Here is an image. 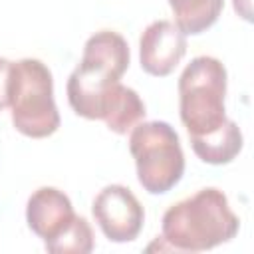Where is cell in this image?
Returning <instances> with one entry per match:
<instances>
[{"instance_id": "1", "label": "cell", "mask_w": 254, "mask_h": 254, "mask_svg": "<svg viewBox=\"0 0 254 254\" xmlns=\"http://www.w3.org/2000/svg\"><path fill=\"white\" fill-rule=\"evenodd\" d=\"M129 46L113 30L95 32L83 46L79 65L67 79V101L85 119H99L109 131L125 135L145 117L139 93L119 79L129 67Z\"/></svg>"}, {"instance_id": "2", "label": "cell", "mask_w": 254, "mask_h": 254, "mask_svg": "<svg viewBox=\"0 0 254 254\" xmlns=\"http://www.w3.org/2000/svg\"><path fill=\"white\" fill-rule=\"evenodd\" d=\"M161 226L163 234L157 236L147 250L189 254L230 242L236 236L240 222L232 212L226 194L220 189L208 187L169 206Z\"/></svg>"}, {"instance_id": "3", "label": "cell", "mask_w": 254, "mask_h": 254, "mask_svg": "<svg viewBox=\"0 0 254 254\" xmlns=\"http://www.w3.org/2000/svg\"><path fill=\"white\" fill-rule=\"evenodd\" d=\"M226 67L212 56L194 58L179 77V113L189 137H204L226 121Z\"/></svg>"}, {"instance_id": "4", "label": "cell", "mask_w": 254, "mask_h": 254, "mask_svg": "<svg viewBox=\"0 0 254 254\" xmlns=\"http://www.w3.org/2000/svg\"><path fill=\"white\" fill-rule=\"evenodd\" d=\"M10 109L16 131L32 139H44L58 131L60 113L54 99L50 67L34 58L12 62Z\"/></svg>"}, {"instance_id": "5", "label": "cell", "mask_w": 254, "mask_h": 254, "mask_svg": "<svg viewBox=\"0 0 254 254\" xmlns=\"http://www.w3.org/2000/svg\"><path fill=\"white\" fill-rule=\"evenodd\" d=\"M129 151L137 179L151 194L169 192L185 173V155L177 131L167 121H141L131 129Z\"/></svg>"}, {"instance_id": "6", "label": "cell", "mask_w": 254, "mask_h": 254, "mask_svg": "<svg viewBox=\"0 0 254 254\" xmlns=\"http://www.w3.org/2000/svg\"><path fill=\"white\" fill-rule=\"evenodd\" d=\"M91 212L101 232L111 242H131L139 236L145 210L137 196L123 185H107L97 192Z\"/></svg>"}, {"instance_id": "7", "label": "cell", "mask_w": 254, "mask_h": 254, "mask_svg": "<svg viewBox=\"0 0 254 254\" xmlns=\"http://www.w3.org/2000/svg\"><path fill=\"white\" fill-rule=\"evenodd\" d=\"M187 54V34L175 22H151L139 40V60L143 71L155 77L169 75Z\"/></svg>"}, {"instance_id": "8", "label": "cell", "mask_w": 254, "mask_h": 254, "mask_svg": "<svg viewBox=\"0 0 254 254\" xmlns=\"http://www.w3.org/2000/svg\"><path fill=\"white\" fill-rule=\"evenodd\" d=\"M73 216L75 212L69 196L56 187H40L30 194L26 204V222L44 242L58 236Z\"/></svg>"}, {"instance_id": "9", "label": "cell", "mask_w": 254, "mask_h": 254, "mask_svg": "<svg viewBox=\"0 0 254 254\" xmlns=\"http://www.w3.org/2000/svg\"><path fill=\"white\" fill-rule=\"evenodd\" d=\"M194 155L208 165H226L238 157L242 151L244 139L240 127L228 119L218 131L204 135V137H194L190 139Z\"/></svg>"}, {"instance_id": "10", "label": "cell", "mask_w": 254, "mask_h": 254, "mask_svg": "<svg viewBox=\"0 0 254 254\" xmlns=\"http://www.w3.org/2000/svg\"><path fill=\"white\" fill-rule=\"evenodd\" d=\"M175 14V24L183 34H202L220 16L224 0H169Z\"/></svg>"}, {"instance_id": "11", "label": "cell", "mask_w": 254, "mask_h": 254, "mask_svg": "<svg viewBox=\"0 0 254 254\" xmlns=\"http://www.w3.org/2000/svg\"><path fill=\"white\" fill-rule=\"evenodd\" d=\"M46 250L52 254H89L93 250V230L83 216H73V220L54 238L44 242Z\"/></svg>"}, {"instance_id": "12", "label": "cell", "mask_w": 254, "mask_h": 254, "mask_svg": "<svg viewBox=\"0 0 254 254\" xmlns=\"http://www.w3.org/2000/svg\"><path fill=\"white\" fill-rule=\"evenodd\" d=\"M10 77H12V62L0 58V111L10 107Z\"/></svg>"}]
</instances>
